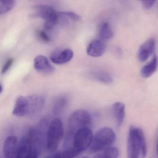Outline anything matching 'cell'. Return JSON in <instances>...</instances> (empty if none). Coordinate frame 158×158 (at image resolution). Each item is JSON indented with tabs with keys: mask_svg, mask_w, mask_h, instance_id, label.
Segmentation results:
<instances>
[{
	"mask_svg": "<svg viewBox=\"0 0 158 158\" xmlns=\"http://www.w3.org/2000/svg\"><path fill=\"white\" fill-rule=\"evenodd\" d=\"M68 98L66 96L59 97L56 100L54 105V113L58 114L61 113L67 105Z\"/></svg>",
	"mask_w": 158,
	"mask_h": 158,
	"instance_id": "d6986e66",
	"label": "cell"
},
{
	"mask_svg": "<svg viewBox=\"0 0 158 158\" xmlns=\"http://www.w3.org/2000/svg\"><path fill=\"white\" fill-rule=\"evenodd\" d=\"M106 51L105 44L100 40L92 41L87 46V54L93 57L102 56Z\"/></svg>",
	"mask_w": 158,
	"mask_h": 158,
	"instance_id": "4fadbf2b",
	"label": "cell"
},
{
	"mask_svg": "<svg viewBox=\"0 0 158 158\" xmlns=\"http://www.w3.org/2000/svg\"><path fill=\"white\" fill-rule=\"evenodd\" d=\"M156 47V41L151 38L147 40L139 48L138 52V59L139 62L143 63L150 57L154 53Z\"/></svg>",
	"mask_w": 158,
	"mask_h": 158,
	"instance_id": "52a82bcc",
	"label": "cell"
},
{
	"mask_svg": "<svg viewBox=\"0 0 158 158\" xmlns=\"http://www.w3.org/2000/svg\"><path fill=\"white\" fill-rule=\"evenodd\" d=\"M92 77L97 81L105 84L113 82L112 77L106 71L99 69H93L91 71Z\"/></svg>",
	"mask_w": 158,
	"mask_h": 158,
	"instance_id": "2e32d148",
	"label": "cell"
},
{
	"mask_svg": "<svg viewBox=\"0 0 158 158\" xmlns=\"http://www.w3.org/2000/svg\"><path fill=\"white\" fill-rule=\"evenodd\" d=\"M74 53L70 49H66L57 51L50 56V59L54 64H66L73 58Z\"/></svg>",
	"mask_w": 158,
	"mask_h": 158,
	"instance_id": "9c48e42d",
	"label": "cell"
},
{
	"mask_svg": "<svg viewBox=\"0 0 158 158\" xmlns=\"http://www.w3.org/2000/svg\"><path fill=\"white\" fill-rule=\"evenodd\" d=\"M3 91V87L2 86V84H1V83H0V94H1V93H2V92Z\"/></svg>",
	"mask_w": 158,
	"mask_h": 158,
	"instance_id": "cb8c5ba5",
	"label": "cell"
},
{
	"mask_svg": "<svg viewBox=\"0 0 158 158\" xmlns=\"http://www.w3.org/2000/svg\"><path fill=\"white\" fill-rule=\"evenodd\" d=\"M82 158H89L88 157H83Z\"/></svg>",
	"mask_w": 158,
	"mask_h": 158,
	"instance_id": "d4e9b609",
	"label": "cell"
},
{
	"mask_svg": "<svg viewBox=\"0 0 158 158\" xmlns=\"http://www.w3.org/2000/svg\"><path fill=\"white\" fill-rule=\"evenodd\" d=\"M102 153L96 155L94 158H117L119 156L117 148L110 146L104 149Z\"/></svg>",
	"mask_w": 158,
	"mask_h": 158,
	"instance_id": "e0dca14e",
	"label": "cell"
},
{
	"mask_svg": "<svg viewBox=\"0 0 158 158\" xmlns=\"http://www.w3.org/2000/svg\"><path fill=\"white\" fill-rule=\"evenodd\" d=\"M34 68L36 70L44 74H50L54 72V68L51 64L47 57L39 55L34 60Z\"/></svg>",
	"mask_w": 158,
	"mask_h": 158,
	"instance_id": "30bf717a",
	"label": "cell"
},
{
	"mask_svg": "<svg viewBox=\"0 0 158 158\" xmlns=\"http://www.w3.org/2000/svg\"><path fill=\"white\" fill-rule=\"evenodd\" d=\"M114 33L108 23H104L101 26L99 31V36L103 40L107 41L110 40L113 37Z\"/></svg>",
	"mask_w": 158,
	"mask_h": 158,
	"instance_id": "ac0fdd59",
	"label": "cell"
},
{
	"mask_svg": "<svg viewBox=\"0 0 158 158\" xmlns=\"http://www.w3.org/2000/svg\"><path fill=\"white\" fill-rule=\"evenodd\" d=\"M92 124V117L87 110H78L74 111L69 119L66 135L73 138L76 132L82 128L89 127Z\"/></svg>",
	"mask_w": 158,
	"mask_h": 158,
	"instance_id": "277c9868",
	"label": "cell"
},
{
	"mask_svg": "<svg viewBox=\"0 0 158 158\" xmlns=\"http://www.w3.org/2000/svg\"><path fill=\"white\" fill-rule=\"evenodd\" d=\"M116 140V135L109 127H104L97 131L93 137L90 146L91 153H95L102 151L110 147Z\"/></svg>",
	"mask_w": 158,
	"mask_h": 158,
	"instance_id": "7a4b0ae2",
	"label": "cell"
},
{
	"mask_svg": "<svg viewBox=\"0 0 158 158\" xmlns=\"http://www.w3.org/2000/svg\"><path fill=\"white\" fill-rule=\"evenodd\" d=\"M37 17H40L45 20L44 27L47 29L53 28L58 21V14L53 7L45 5H38L34 7Z\"/></svg>",
	"mask_w": 158,
	"mask_h": 158,
	"instance_id": "8992f818",
	"label": "cell"
},
{
	"mask_svg": "<svg viewBox=\"0 0 158 158\" xmlns=\"http://www.w3.org/2000/svg\"><path fill=\"white\" fill-rule=\"evenodd\" d=\"M29 101L28 114H37L42 110L45 103V99L42 96L34 95L28 97Z\"/></svg>",
	"mask_w": 158,
	"mask_h": 158,
	"instance_id": "7c38bea8",
	"label": "cell"
},
{
	"mask_svg": "<svg viewBox=\"0 0 158 158\" xmlns=\"http://www.w3.org/2000/svg\"><path fill=\"white\" fill-rule=\"evenodd\" d=\"M14 59L13 58H10L8 59L6 62L5 64L3 66L2 69V71H1V73L2 74H5L7 71L9 70V69L12 66L13 63H14Z\"/></svg>",
	"mask_w": 158,
	"mask_h": 158,
	"instance_id": "7402d4cb",
	"label": "cell"
},
{
	"mask_svg": "<svg viewBox=\"0 0 158 158\" xmlns=\"http://www.w3.org/2000/svg\"><path fill=\"white\" fill-rule=\"evenodd\" d=\"M140 1H141V0H140Z\"/></svg>",
	"mask_w": 158,
	"mask_h": 158,
	"instance_id": "4316f807",
	"label": "cell"
},
{
	"mask_svg": "<svg viewBox=\"0 0 158 158\" xmlns=\"http://www.w3.org/2000/svg\"><path fill=\"white\" fill-rule=\"evenodd\" d=\"M38 36H39V38L41 40L45 42H49L50 41V39L49 36L44 31H39L38 32Z\"/></svg>",
	"mask_w": 158,
	"mask_h": 158,
	"instance_id": "603a6c76",
	"label": "cell"
},
{
	"mask_svg": "<svg viewBox=\"0 0 158 158\" xmlns=\"http://www.w3.org/2000/svg\"><path fill=\"white\" fill-rule=\"evenodd\" d=\"M128 158H139L141 154L145 158L147 154L146 141L143 132L140 128L131 126L129 129L127 143Z\"/></svg>",
	"mask_w": 158,
	"mask_h": 158,
	"instance_id": "6da1fadb",
	"label": "cell"
},
{
	"mask_svg": "<svg viewBox=\"0 0 158 158\" xmlns=\"http://www.w3.org/2000/svg\"><path fill=\"white\" fill-rule=\"evenodd\" d=\"M29 101L28 97L19 96L16 100L13 114L16 117H23L28 115Z\"/></svg>",
	"mask_w": 158,
	"mask_h": 158,
	"instance_id": "8fae6325",
	"label": "cell"
},
{
	"mask_svg": "<svg viewBox=\"0 0 158 158\" xmlns=\"http://www.w3.org/2000/svg\"><path fill=\"white\" fill-rule=\"evenodd\" d=\"M112 112L117 126L121 127L124 121L125 116V106L121 102L114 103L112 106Z\"/></svg>",
	"mask_w": 158,
	"mask_h": 158,
	"instance_id": "5bb4252c",
	"label": "cell"
},
{
	"mask_svg": "<svg viewBox=\"0 0 158 158\" xmlns=\"http://www.w3.org/2000/svg\"><path fill=\"white\" fill-rule=\"evenodd\" d=\"M15 1V0H0V3L2 4V6L5 7L9 11L14 7Z\"/></svg>",
	"mask_w": 158,
	"mask_h": 158,
	"instance_id": "44dd1931",
	"label": "cell"
},
{
	"mask_svg": "<svg viewBox=\"0 0 158 158\" xmlns=\"http://www.w3.org/2000/svg\"><path fill=\"white\" fill-rule=\"evenodd\" d=\"M18 144V140L15 135H10L5 139L3 149L5 158H16Z\"/></svg>",
	"mask_w": 158,
	"mask_h": 158,
	"instance_id": "ba28073f",
	"label": "cell"
},
{
	"mask_svg": "<svg viewBox=\"0 0 158 158\" xmlns=\"http://www.w3.org/2000/svg\"><path fill=\"white\" fill-rule=\"evenodd\" d=\"M62 122L58 118L52 120L46 132V148L50 152L55 151L64 136Z\"/></svg>",
	"mask_w": 158,
	"mask_h": 158,
	"instance_id": "3957f363",
	"label": "cell"
},
{
	"mask_svg": "<svg viewBox=\"0 0 158 158\" xmlns=\"http://www.w3.org/2000/svg\"><path fill=\"white\" fill-rule=\"evenodd\" d=\"M157 66V57L155 56L151 61L143 67L141 70V75L144 78L150 77L156 71Z\"/></svg>",
	"mask_w": 158,
	"mask_h": 158,
	"instance_id": "9a60e30c",
	"label": "cell"
},
{
	"mask_svg": "<svg viewBox=\"0 0 158 158\" xmlns=\"http://www.w3.org/2000/svg\"><path fill=\"white\" fill-rule=\"evenodd\" d=\"M92 132L89 127L78 130L73 136L72 149L76 156L87 150L92 141Z\"/></svg>",
	"mask_w": 158,
	"mask_h": 158,
	"instance_id": "5b68a950",
	"label": "cell"
},
{
	"mask_svg": "<svg viewBox=\"0 0 158 158\" xmlns=\"http://www.w3.org/2000/svg\"><path fill=\"white\" fill-rule=\"evenodd\" d=\"M50 158V157H46V158Z\"/></svg>",
	"mask_w": 158,
	"mask_h": 158,
	"instance_id": "484cf974",
	"label": "cell"
},
{
	"mask_svg": "<svg viewBox=\"0 0 158 158\" xmlns=\"http://www.w3.org/2000/svg\"><path fill=\"white\" fill-rule=\"evenodd\" d=\"M58 14H59V15L66 16L72 20H75V21H79L81 19V17L73 12H70V11L61 12H58Z\"/></svg>",
	"mask_w": 158,
	"mask_h": 158,
	"instance_id": "ffe728a7",
	"label": "cell"
}]
</instances>
